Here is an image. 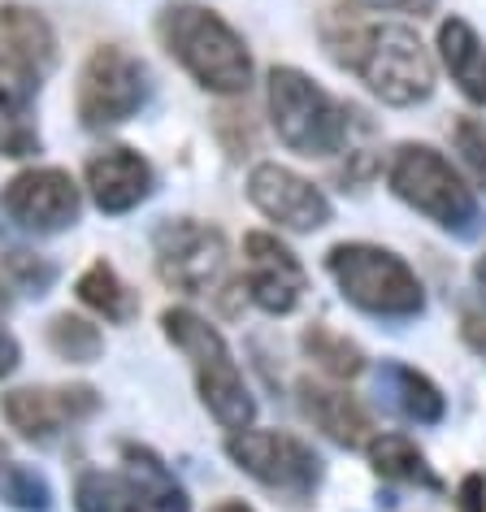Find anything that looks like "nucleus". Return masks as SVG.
Segmentation results:
<instances>
[{"label": "nucleus", "mask_w": 486, "mask_h": 512, "mask_svg": "<svg viewBox=\"0 0 486 512\" xmlns=\"http://www.w3.org/2000/svg\"><path fill=\"white\" fill-rule=\"evenodd\" d=\"M161 330H165V339L191 361L200 400L213 413L217 426L230 430V434L248 430L252 421H257V400H252V391L239 374L235 356H230V348H226L222 330H217L209 317H200L191 309H165Z\"/></svg>", "instance_id": "obj_3"}, {"label": "nucleus", "mask_w": 486, "mask_h": 512, "mask_svg": "<svg viewBox=\"0 0 486 512\" xmlns=\"http://www.w3.org/2000/svg\"><path fill=\"white\" fill-rule=\"evenodd\" d=\"M35 96H40V79L35 74L0 66V157H31V152H40Z\"/></svg>", "instance_id": "obj_18"}, {"label": "nucleus", "mask_w": 486, "mask_h": 512, "mask_svg": "<svg viewBox=\"0 0 486 512\" xmlns=\"http://www.w3.org/2000/svg\"><path fill=\"white\" fill-rule=\"evenodd\" d=\"M5 265L14 270V278H18L22 287H31V291H35V296H40V291L57 278L53 265H48V261H31L27 252H9V261H5Z\"/></svg>", "instance_id": "obj_27"}, {"label": "nucleus", "mask_w": 486, "mask_h": 512, "mask_svg": "<svg viewBox=\"0 0 486 512\" xmlns=\"http://www.w3.org/2000/svg\"><path fill=\"white\" fill-rule=\"evenodd\" d=\"M248 200L257 204L270 222H278L283 230H296V235H313V230H322L330 222V213H335L322 187L309 183V178L296 174V170H287V165H278V161L252 165Z\"/></svg>", "instance_id": "obj_12"}, {"label": "nucleus", "mask_w": 486, "mask_h": 512, "mask_svg": "<svg viewBox=\"0 0 486 512\" xmlns=\"http://www.w3.org/2000/svg\"><path fill=\"white\" fill-rule=\"evenodd\" d=\"M74 291H79V300L92 313L105 317V322H131V317L139 313L135 291L122 283L118 270H113L109 261H92V265H87V270L79 274V283H74Z\"/></svg>", "instance_id": "obj_22"}, {"label": "nucleus", "mask_w": 486, "mask_h": 512, "mask_svg": "<svg viewBox=\"0 0 486 512\" xmlns=\"http://www.w3.org/2000/svg\"><path fill=\"white\" fill-rule=\"evenodd\" d=\"M270 118L278 139L300 152V157H335L348 144V109L326 92L322 83H313L296 66H274L270 70Z\"/></svg>", "instance_id": "obj_6"}, {"label": "nucleus", "mask_w": 486, "mask_h": 512, "mask_svg": "<svg viewBox=\"0 0 486 512\" xmlns=\"http://www.w3.org/2000/svg\"><path fill=\"white\" fill-rule=\"evenodd\" d=\"M0 66L44 79L57 66V35L44 14L27 5H0Z\"/></svg>", "instance_id": "obj_17"}, {"label": "nucleus", "mask_w": 486, "mask_h": 512, "mask_svg": "<svg viewBox=\"0 0 486 512\" xmlns=\"http://www.w3.org/2000/svg\"><path fill=\"white\" fill-rule=\"evenodd\" d=\"M48 348H53L61 361L92 365V361H100V352H105V335H100V326H92L79 313H57L53 322H48Z\"/></svg>", "instance_id": "obj_23"}, {"label": "nucleus", "mask_w": 486, "mask_h": 512, "mask_svg": "<svg viewBox=\"0 0 486 512\" xmlns=\"http://www.w3.org/2000/svg\"><path fill=\"white\" fill-rule=\"evenodd\" d=\"M465 339H469V348L473 352H486V317H478V313H465Z\"/></svg>", "instance_id": "obj_31"}, {"label": "nucleus", "mask_w": 486, "mask_h": 512, "mask_svg": "<svg viewBox=\"0 0 486 512\" xmlns=\"http://www.w3.org/2000/svg\"><path fill=\"white\" fill-rule=\"evenodd\" d=\"M473 278H478V287L486 291V252L478 256V265H473Z\"/></svg>", "instance_id": "obj_33"}, {"label": "nucleus", "mask_w": 486, "mask_h": 512, "mask_svg": "<svg viewBox=\"0 0 486 512\" xmlns=\"http://www.w3.org/2000/svg\"><path fill=\"white\" fill-rule=\"evenodd\" d=\"M9 469V447H5V439H0V473Z\"/></svg>", "instance_id": "obj_34"}, {"label": "nucleus", "mask_w": 486, "mask_h": 512, "mask_svg": "<svg viewBox=\"0 0 486 512\" xmlns=\"http://www.w3.org/2000/svg\"><path fill=\"white\" fill-rule=\"evenodd\" d=\"M452 139H456L460 161L469 165L473 183L486 191V118H460L456 131H452Z\"/></svg>", "instance_id": "obj_26"}, {"label": "nucleus", "mask_w": 486, "mask_h": 512, "mask_svg": "<svg viewBox=\"0 0 486 512\" xmlns=\"http://www.w3.org/2000/svg\"><path fill=\"white\" fill-rule=\"evenodd\" d=\"M152 165L139 157L135 148L113 144L100 148L92 161H87V191H92L96 209L100 213H131L152 196Z\"/></svg>", "instance_id": "obj_15"}, {"label": "nucleus", "mask_w": 486, "mask_h": 512, "mask_svg": "<svg viewBox=\"0 0 486 512\" xmlns=\"http://www.w3.org/2000/svg\"><path fill=\"white\" fill-rule=\"evenodd\" d=\"M326 53L356 74L382 105L408 109L434 92V61L404 22H378L361 14H330L322 22Z\"/></svg>", "instance_id": "obj_1"}, {"label": "nucleus", "mask_w": 486, "mask_h": 512, "mask_svg": "<svg viewBox=\"0 0 486 512\" xmlns=\"http://www.w3.org/2000/svg\"><path fill=\"white\" fill-rule=\"evenodd\" d=\"M5 313H9V296H5V287H0V322H5ZM18 339L9 335L5 326H0V378H9L18 369Z\"/></svg>", "instance_id": "obj_28"}, {"label": "nucleus", "mask_w": 486, "mask_h": 512, "mask_svg": "<svg viewBox=\"0 0 486 512\" xmlns=\"http://www.w3.org/2000/svg\"><path fill=\"white\" fill-rule=\"evenodd\" d=\"M456 508H460V512H486V482L478 478V473H469V478L460 482Z\"/></svg>", "instance_id": "obj_29"}, {"label": "nucleus", "mask_w": 486, "mask_h": 512, "mask_svg": "<svg viewBox=\"0 0 486 512\" xmlns=\"http://www.w3.org/2000/svg\"><path fill=\"white\" fill-rule=\"evenodd\" d=\"M0 204L14 217L22 230H35V235H57L79 222L83 213V191L79 183L57 170V165H44V170H22L5 183L0 191Z\"/></svg>", "instance_id": "obj_11"}, {"label": "nucleus", "mask_w": 486, "mask_h": 512, "mask_svg": "<svg viewBox=\"0 0 486 512\" xmlns=\"http://www.w3.org/2000/svg\"><path fill=\"white\" fill-rule=\"evenodd\" d=\"M300 343L317 361V369H326L330 378H356L365 369V352L356 348L348 335H339V330H330V326H309Z\"/></svg>", "instance_id": "obj_24"}, {"label": "nucleus", "mask_w": 486, "mask_h": 512, "mask_svg": "<svg viewBox=\"0 0 486 512\" xmlns=\"http://www.w3.org/2000/svg\"><path fill=\"white\" fill-rule=\"evenodd\" d=\"M243 278H248L252 304L274 317L291 313L309 291V274L296 261V252L278 235H265V230L243 235Z\"/></svg>", "instance_id": "obj_14"}, {"label": "nucleus", "mask_w": 486, "mask_h": 512, "mask_svg": "<svg viewBox=\"0 0 486 512\" xmlns=\"http://www.w3.org/2000/svg\"><path fill=\"white\" fill-rule=\"evenodd\" d=\"M74 105H79V122L87 131L122 126L148 105V66L118 44L92 48V57L83 61Z\"/></svg>", "instance_id": "obj_9"}, {"label": "nucleus", "mask_w": 486, "mask_h": 512, "mask_svg": "<svg viewBox=\"0 0 486 512\" xmlns=\"http://www.w3.org/2000/svg\"><path fill=\"white\" fill-rule=\"evenodd\" d=\"M356 5H365V9H387V14H430L434 9V0H356Z\"/></svg>", "instance_id": "obj_30"}, {"label": "nucleus", "mask_w": 486, "mask_h": 512, "mask_svg": "<svg viewBox=\"0 0 486 512\" xmlns=\"http://www.w3.org/2000/svg\"><path fill=\"white\" fill-rule=\"evenodd\" d=\"M100 408V395L92 387H18L0 395V413L22 439L53 443L74 421H87Z\"/></svg>", "instance_id": "obj_13"}, {"label": "nucleus", "mask_w": 486, "mask_h": 512, "mask_svg": "<svg viewBox=\"0 0 486 512\" xmlns=\"http://www.w3.org/2000/svg\"><path fill=\"white\" fill-rule=\"evenodd\" d=\"M0 495L5 504H14L22 512H48L53 508V486H48L44 473H35L27 465H9L0 473Z\"/></svg>", "instance_id": "obj_25"}, {"label": "nucleus", "mask_w": 486, "mask_h": 512, "mask_svg": "<svg viewBox=\"0 0 486 512\" xmlns=\"http://www.w3.org/2000/svg\"><path fill=\"white\" fill-rule=\"evenodd\" d=\"M378 387L391 395V404L400 408L408 421H417V426H434V421H443L447 404H443V391L434 387L426 374H417V369L408 365H382L378 374Z\"/></svg>", "instance_id": "obj_20"}, {"label": "nucleus", "mask_w": 486, "mask_h": 512, "mask_svg": "<svg viewBox=\"0 0 486 512\" xmlns=\"http://www.w3.org/2000/svg\"><path fill=\"white\" fill-rule=\"evenodd\" d=\"M152 252H157V274L174 291L187 296H213L230 283V248L226 235L196 217H174L161 222L152 235Z\"/></svg>", "instance_id": "obj_8"}, {"label": "nucleus", "mask_w": 486, "mask_h": 512, "mask_svg": "<svg viewBox=\"0 0 486 512\" xmlns=\"http://www.w3.org/2000/svg\"><path fill=\"white\" fill-rule=\"evenodd\" d=\"M213 512H252V508L243 504V499H226V504H217Z\"/></svg>", "instance_id": "obj_32"}, {"label": "nucleus", "mask_w": 486, "mask_h": 512, "mask_svg": "<svg viewBox=\"0 0 486 512\" xmlns=\"http://www.w3.org/2000/svg\"><path fill=\"white\" fill-rule=\"evenodd\" d=\"M439 53L452 83L465 92L473 105L486 109V44L465 18H447L439 27Z\"/></svg>", "instance_id": "obj_19"}, {"label": "nucleus", "mask_w": 486, "mask_h": 512, "mask_svg": "<svg viewBox=\"0 0 486 512\" xmlns=\"http://www.w3.org/2000/svg\"><path fill=\"white\" fill-rule=\"evenodd\" d=\"M369 452V465H374L378 478L387 482H408V486H439L434 478V469L426 465V452L408 439V434H374V439L365 443Z\"/></svg>", "instance_id": "obj_21"}, {"label": "nucleus", "mask_w": 486, "mask_h": 512, "mask_svg": "<svg viewBox=\"0 0 486 512\" xmlns=\"http://www.w3.org/2000/svg\"><path fill=\"white\" fill-rule=\"evenodd\" d=\"M226 456L235 460L248 478H257L261 486H270L278 495H291V499L313 495L317 482H322V456L287 430H252L248 426V430L230 434Z\"/></svg>", "instance_id": "obj_10"}, {"label": "nucleus", "mask_w": 486, "mask_h": 512, "mask_svg": "<svg viewBox=\"0 0 486 512\" xmlns=\"http://www.w3.org/2000/svg\"><path fill=\"white\" fill-rule=\"evenodd\" d=\"M387 183L408 209H417L421 217H430L434 226L452 230L460 239H473L482 230V209H478L473 187L430 144H404L395 152Z\"/></svg>", "instance_id": "obj_5"}, {"label": "nucleus", "mask_w": 486, "mask_h": 512, "mask_svg": "<svg viewBox=\"0 0 486 512\" xmlns=\"http://www.w3.org/2000/svg\"><path fill=\"white\" fill-rule=\"evenodd\" d=\"M122 469H87L74 486L79 512H191L187 491L148 447L126 443Z\"/></svg>", "instance_id": "obj_7"}, {"label": "nucleus", "mask_w": 486, "mask_h": 512, "mask_svg": "<svg viewBox=\"0 0 486 512\" xmlns=\"http://www.w3.org/2000/svg\"><path fill=\"white\" fill-rule=\"evenodd\" d=\"M296 395H300V413L309 417L330 443L365 447L374 439V417H369V408L356 400V395L330 387V382H313V378H304Z\"/></svg>", "instance_id": "obj_16"}, {"label": "nucleus", "mask_w": 486, "mask_h": 512, "mask_svg": "<svg viewBox=\"0 0 486 512\" xmlns=\"http://www.w3.org/2000/svg\"><path fill=\"white\" fill-rule=\"evenodd\" d=\"M326 270L339 283L343 300L369 317L408 322L426 309V291H421L417 274L408 270V261L378 248V243H335L326 252Z\"/></svg>", "instance_id": "obj_4"}, {"label": "nucleus", "mask_w": 486, "mask_h": 512, "mask_svg": "<svg viewBox=\"0 0 486 512\" xmlns=\"http://www.w3.org/2000/svg\"><path fill=\"white\" fill-rule=\"evenodd\" d=\"M161 44L204 92L213 96H243L252 87V53L239 40V31L230 27L222 14L191 0L170 5L157 22Z\"/></svg>", "instance_id": "obj_2"}]
</instances>
